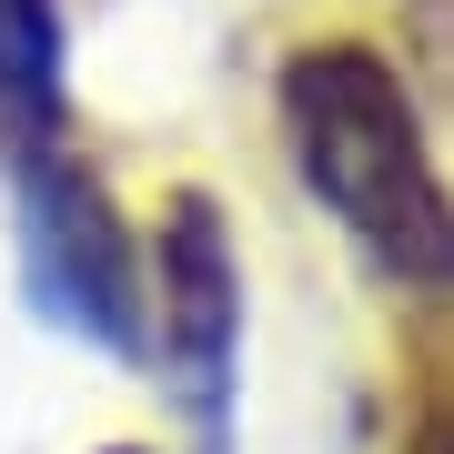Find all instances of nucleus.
I'll return each mask as SVG.
<instances>
[{"label": "nucleus", "instance_id": "obj_1", "mask_svg": "<svg viewBox=\"0 0 454 454\" xmlns=\"http://www.w3.org/2000/svg\"><path fill=\"white\" fill-rule=\"evenodd\" d=\"M283 142L303 192L333 212L394 283H454V192L384 51L303 41L283 61Z\"/></svg>", "mask_w": 454, "mask_h": 454}, {"label": "nucleus", "instance_id": "obj_3", "mask_svg": "<svg viewBox=\"0 0 454 454\" xmlns=\"http://www.w3.org/2000/svg\"><path fill=\"white\" fill-rule=\"evenodd\" d=\"M142 324L162 343V373L182 384V404L202 424H223L232 384V333H243V273H232V232L202 192H172L162 232H152V273H142Z\"/></svg>", "mask_w": 454, "mask_h": 454}, {"label": "nucleus", "instance_id": "obj_5", "mask_svg": "<svg viewBox=\"0 0 454 454\" xmlns=\"http://www.w3.org/2000/svg\"><path fill=\"white\" fill-rule=\"evenodd\" d=\"M424 454H454V424H444V434H424Z\"/></svg>", "mask_w": 454, "mask_h": 454}, {"label": "nucleus", "instance_id": "obj_2", "mask_svg": "<svg viewBox=\"0 0 454 454\" xmlns=\"http://www.w3.org/2000/svg\"><path fill=\"white\" fill-rule=\"evenodd\" d=\"M11 192H20V262H31V293L71 333L131 354V343H142V262H131V232L112 223V192L71 162V142L11 162Z\"/></svg>", "mask_w": 454, "mask_h": 454}, {"label": "nucleus", "instance_id": "obj_4", "mask_svg": "<svg viewBox=\"0 0 454 454\" xmlns=\"http://www.w3.org/2000/svg\"><path fill=\"white\" fill-rule=\"evenodd\" d=\"M71 131L61 101V11L51 0H0V172L51 152Z\"/></svg>", "mask_w": 454, "mask_h": 454}, {"label": "nucleus", "instance_id": "obj_6", "mask_svg": "<svg viewBox=\"0 0 454 454\" xmlns=\"http://www.w3.org/2000/svg\"><path fill=\"white\" fill-rule=\"evenodd\" d=\"M112 454H142V444H112Z\"/></svg>", "mask_w": 454, "mask_h": 454}]
</instances>
